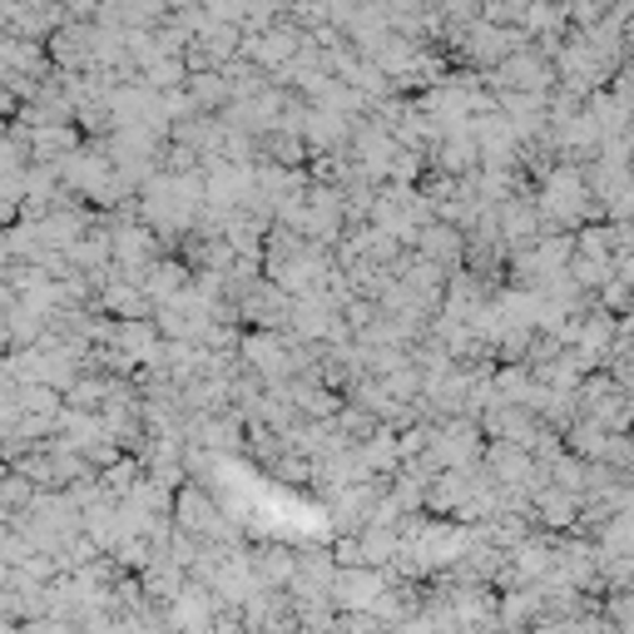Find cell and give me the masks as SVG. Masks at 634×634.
I'll return each instance as SVG.
<instances>
[{
    "label": "cell",
    "instance_id": "cell-1",
    "mask_svg": "<svg viewBox=\"0 0 634 634\" xmlns=\"http://www.w3.org/2000/svg\"><path fill=\"white\" fill-rule=\"evenodd\" d=\"M382 590H387V575L376 565H343L327 585V600H333L337 614H367Z\"/></svg>",
    "mask_w": 634,
    "mask_h": 634
},
{
    "label": "cell",
    "instance_id": "cell-2",
    "mask_svg": "<svg viewBox=\"0 0 634 634\" xmlns=\"http://www.w3.org/2000/svg\"><path fill=\"white\" fill-rule=\"evenodd\" d=\"M174 511H179V530H189V536H199V540H234V526L218 516V505L208 501L199 486H183Z\"/></svg>",
    "mask_w": 634,
    "mask_h": 634
},
{
    "label": "cell",
    "instance_id": "cell-3",
    "mask_svg": "<svg viewBox=\"0 0 634 634\" xmlns=\"http://www.w3.org/2000/svg\"><path fill=\"white\" fill-rule=\"evenodd\" d=\"M456 253H462V238H456V228L452 224H431V228H421V259L427 263H456Z\"/></svg>",
    "mask_w": 634,
    "mask_h": 634
},
{
    "label": "cell",
    "instance_id": "cell-4",
    "mask_svg": "<svg viewBox=\"0 0 634 634\" xmlns=\"http://www.w3.org/2000/svg\"><path fill=\"white\" fill-rule=\"evenodd\" d=\"M357 546H362V565H387L392 555H397V526H362V536H357Z\"/></svg>",
    "mask_w": 634,
    "mask_h": 634
},
{
    "label": "cell",
    "instance_id": "cell-5",
    "mask_svg": "<svg viewBox=\"0 0 634 634\" xmlns=\"http://www.w3.org/2000/svg\"><path fill=\"white\" fill-rule=\"evenodd\" d=\"M183 268L179 263H149V283H144V298L149 302H169L174 292H183Z\"/></svg>",
    "mask_w": 634,
    "mask_h": 634
},
{
    "label": "cell",
    "instance_id": "cell-6",
    "mask_svg": "<svg viewBox=\"0 0 634 634\" xmlns=\"http://www.w3.org/2000/svg\"><path fill=\"white\" fill-rule=\"evenodd\" d=\"M540 521L546 526H570L575 521V491H540Z\"/></svg>",
    "mask_w": 634,
    "mask_h": 634
},
{
    "label": "cell",
    "instance_id": "cell-7",
    "mask_svg": "<svg viewBox=\"0 0 634 634\" xmlns=\"http://www.w3.org/2000/svg\"><path fill=\"white\" fill-rule=\"evenodd\" d=\"M337 565H362V546H357V540H343V546H337Z\"/></svg>",
    "mask_w": 634,
    "mask_h": 634
}]
</instances>
